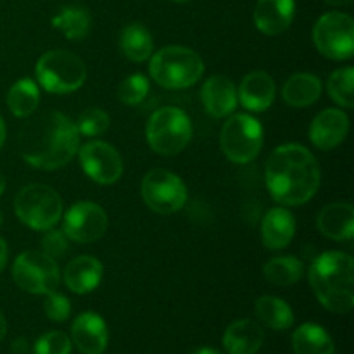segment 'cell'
Listing matches in <instances>:
<instances>
[{
    "label": "cell",
    "mask_w": 354,
    "mask_h": 354,
    "mask_svg": "<svg viewBox=\"0 0 354 354\" xmlns=\"http://www.w3.org/2000/svg\"><path fill=\"white\" fill-rule=\"evenodd\" d=\"M80 147V131L69 116L47 111L26 121L19 133V152L37 169L50 171L68 165Z\"/></svg>",
    "instance_id": "obj_1"
},
{
    "label": "cell",
    "mask_w": 354,
    "mask_h": 354,
    "mask_svg": "<svg viewBox=\"0 0 354 354\" xmlns=\"http://www.w3.org/2000/svg\"><path fill=\"white\" fill-rule=\"evenodd\" d=\"M266 189L282 206H303L320 189V165L310 149L299 144L279 145L265 168Z\"/></svg>",
    "instance_id": "obj_2"
},
{
    "label": "cell",
    "mask_w": 354,
    "mask_h": 354,
    "mask_svg": "<svg viewBox=\"0 0 354 354\" xmlns=\"http://www.w3.org/2000/svg\"><path fill=\"white\" fill-rule=\"evenodd\" d=\"M308 280L325 310L346 315L354 308V261L341 251H327L313 259Z\"/></svg>",
    "instance_id": "obj_3"
},
{
    "label": "cell",
    "mask_w": 354,
    "mask_h": 354,
    "mask_svg": "<svg viewBox=\"0 0 354 354\" xmlns=\"http://www.w3.org/2000/svg\"><path fill=\"white\" fill-rule=\"evenodd\" d=\"M151 78L168 90H183L196 85L204 75V61L192 48L168 45L151 55Z\"/></svg>",
    "instance_id": "obj_4"
},
{
    "label": "cell",
    "mask_w": 354,
    "mask_h": 354,
    "mask_svg": "<svg viewBox=\"0 0 354 354\" xmlns=\"http://www.w3.org/2000/svg\"><path fill=\"white\" fill-rule=\"evenodd\" d=\"M192 121L178 107H162L152 113L145 127L147 144L156 154L176 156L192 140Z\"/></svg>",
    "instance_id": "obj_5"
},
{
    "label": "cell",
    "mask_w": 354,
    "mask_h": 354,
    "mask_svg": "<svg viewBox=\"0 0 354 354\" xmlns=\"http://www.w3.org/2000/svg\"><path fill=\"white\" fill-rule=\"evenodd\" d=\"M38 85L50 93H71L82 88L86 80V66L82 57L64 48L41 54L35 66Z\"/></svg>",
    "instance_id": "obj_6"
},
{
    "label": "cell",
    "mask_w": 354,
    "mask_h": 354,
    "mask_svg": "<svg viewBox=\"0 0 354 354\" xmlns=\"http://www.w3.org/2000/svg\"><path fill=\"white\" fill-rule=\"evenodd\" d=\"M14 211L21 223L31 230L47 232L62 218V199L52 187L31 183L17 192Z\"/></svg>",
    "instance_id": "obj_7"
},
{
    "label": "cell",
    "mask_w": 354,
    "mask_h": 354,
    "mask_svg": "<svg viewBox=\"0 0 354 354\" xmlns=\"http://www.w3.org/2000/svg\"><path fill=\"white\" fill-rule=\"evenodd\" d=\"M263 127L249 114H234L221 128V151L228 161L235 165H248L258 158L263 147Z\"/></svg>",
    "instance_id": "obj_8"
},
{
    "label": "cell",
    "mask_w": 354,
    "mask_h": 354,
    "mask_svg": "<svg viewBox=\"0 0 354 354\" xmlns=\"http://www.w3.org/2000/svg\"><path fill=\"white\" fill-rule=\"evenodd\" d=\"M12 279L24 292L47 296L59 287L61 272L55 259L44 251H24L14 261Z\"/></svg>",
    "instance_id": "obj_9"
},
{
    "label": "cell",
    "mask_w": 354,
    "mask_h": 354,
    "mask_svg": "<svg viewBox=\"0 0 354 354\" xmlns=\"http://www.w3.org/2000/svg\"><path fill=\"white\" fill-rule=\"evenodd\" d=\"M313 44L332 61H346L354 54V21L349 14L327 12L315 23Z\"/></svg>",
    "instance_id": "obj_10"
},
{
    "label": "cell",
    "mask_w": 354,
    "mask_h": 354,
    "mask_svg": "<svg viewBox=\"0 0 354 354\" xmlns=\"http://www.w3.org/2000/svg\"><path fill=\"white\" fill-rule=\"evenodd\" d=\"M142 199L158 214H173L187 203V187L178 175L165 168L151 169L140 185Z\"/></svg>",
    "instance_id": "obj_11"
},
{
    "label": "cell",
    "mask_w": 354,
    "mask_h": 354,
    "mask_svg": "<svg viewBox=\"0 0 354 354\" xmlns=\"http://www.w3.org/2000/svg\"><path fill=\"white\" fill-rule=\"evenodd\" d=\"M107 225V213L99 204L92 201H80L66 211L62 232L68 235L69 241L90 244L106 234Z\"/></svg>",
    "instance_id": "obj_12"
},
{
    "label": "cell",
    "mask_w": 354,
    "mask_h": 354,
    "mask_svg": "<svg viewBox=\"0 0 354 354\" xmlns=\"http://www.w3.org/2000/svg\"><path fill=\"white\" fill-rule=\"evenodd\" d=\"M78 156L83 171L95 183L113 185L123 175V159H121V154L107 142H86L80 149Z\"/></svg>",
    "instance_id": "obj_13"
},
{
    "label": "cell",
    "mask_w": 354,
    "mask_h": 354,
    "mask_svg": "<svg viewBox=\"0 0 354 354\" xmlns=\"http://www.w3.org/2000/svg\"><path fill=\"white\" fill-rule=\"evenodd\" d=\"M349 133V118L344 111L325 109L310 124V140L320 151H332L346 140Z\"/></svg>",
    "instance_id": "obj_14"
},
{
    "label": "cell",
    "mask_w": 354,
    "mask_h": 354,
    "mask_svg": "<svg viewBox=\"0 0 354 354\" xmlns=\"http://www.w3.org/2000/svg\"><path fill=\"white\" fill-rule=\"evenodd\" d=\"M71 342L82 354H104L109 342L106 322L93 311L78 315L71 325Z\"/></svg>",
    "instance_id": "obj_15"
},
{
    "label": "cell",
    "mask_w": 354,
    "mask_h": 354,
    "mask_svg": "<svg viewBox=\"0 0 354 354\" xmlns=\"http://www.w3.org/2000/svg\"><path fill=\"white\" fill-rule=\"evenodd\" d=\"M201 100L206 113L213 118H227L237 107V88L234 82L223 75L207 78L201 86Z\"/></svg>",
    "instance_id": "obj_16"
},
{
    "label": "cell",
    "mask_w": 354,
    "mask_h": 354,
    "mask_svg": "<svg viewBox=\"0 0 354 354\" xmlns=\"http://www.w3.org/2000/svg\"><path fill=\"white\" fill-rule=\"evenodd\" d=\"M277 86L272 76L265 71H252L241 82L237 99L251 113H265L275 100Z\"/></svg>",
    "instance_id": "obj_17"
},
{
    "label": "cell",
    "mask_w": 354,
    "mask_h": 354,
    "mask_svg": "<svg viewBox=\"0 0 354 354\" xmlns=\"http://www.w3.org/2000/svg\"><path fill=\"white\" fill-rule=\"evenodd\" d=\"M296 14L294 0H258L254 7V24L261 33L277 37L289 30Z\"/></svg>",
    "instance_id": "obj_18"
},
{
    "label": "cell",
    "mask_w": 354,
    "mask_h": 354,
    "mask_svg": "<svg viewBox=\"0 0 354 354\" xmlns=\"http://www.w3.org/2000/svg\"><path fill=\"white\" fill-rule=\"evenodd\" d=\"M104 277V266L93 256H78L66 265L62 279L66 287L75 294H88L99 287Z\"/></svg>",
    "instance_id": "obj_19"
},
{
    "label": "cell",
    "mask_w": 354,
    "mask_h": 354,
    "mask_svg": "<svg viewBox=\"0 0 354 354\" xmlns=\"http://www.w3.org/2000/svg\"><path fill=\"white\" fill-rule=\"evenodd\" d=\"M296 234V220L286 207H272L261 221V239L266 249L280 251L292 242Z\"/></svg>",
    "instance_id": "obj_20"
},
{
    "label": "cell",
    "mask_w": 354,
    "mask_h": 354,
    "mask_svg": "<svg viewBox=\"0 0 354 354\" xmlns=\"http://www.w3.org/2000/svg\"><path fill=\"white\" fill-rule=\"evenodd\" d=\"M265 342V330L254 320H237L223 334V348L228 354H256Z\"/></svg>",
    "instance_id": "obj_21"
},
{
    "label": "cell",
    "mask_w": 354,
    "mask_h": 354,
    "mask_svg": "<svg viewBox=\"0 0 354 354\" xmlns=\"http://www.w3.org/2000/svg\"><path fill=\"white\" fill-rule=\"evenodd\" d=\"M318 230L332 241H351L354 235V209L349 203H332L318 214Z\"/></svg>",
    "instance_id": "obj_22"
},
{
    "label": "cell",
    "mask_w": 354,
    "mask_h": 354,
    "mask_svg": "<svg viewBox=\"0 0 354 354\" xmlns=\"http://www.w3.org/2000/svg\"><path fill=\"white\" fill-rule=\"evenodd\" d=\"M324 83L311 73H296L282 86V99L287 106L303 109L310 107L320 99Z\"/></svg>",
    "instance_id": "obj_23"
},
{
    "label": "cell",
    "mask_w": 354,
    "mask_h": 354,
    "mask_svg": "<svg viewBox=\"0 0 354 354\" xmlns=\"http://www.w3.org/2000/svg\"><path fill=\"white\" fill-rule=\"evenodd\" d=\"M294 354H335L330 334L317 324H303L292 334Z\"/></svg>",
    "instance_id": "obj_24"
},
{
    "label": "cell",
    "mask_w": 354,
    "mask_h": 354,
    "mask_svg": "<svg viewBox=\"0 0 354 354\" xmlns=\"http://www.w3.org/2000/svg\"><path fill=\"white\" fill-rule=\"evenodd\" d=\"M120 47L124 57L131 62H144L154 52V40L147 28L140 23H131L121 30Z\"/></svg>",
    "instance_id": "obj_25"
},
{
    "label": "cell",
    "mask_w": 354,
    "mask_h": 354,
    "mask_svg": "<svg viewBox=\"0 0 354 354\" xmlns=\"http://www.w3.org/2000/svg\"><path fill=\"white\" fill-rule=\"evenodd\" d=\"M52 24L55 30L61 31L68 40L80 41L86 38L90 33V26H92V17L85 7L80 6H68L62 7L54 17H52Z\"/></svg>",
    "instance_id": "obj_26"
},
{
    "label": "cell",
    "mask_w": 354,
    "mask_h": 354,
    "mask_svg": "<svg viewBox=\"0 0 354 354\" xmlns=\"http://www.w3.org/2000/svg\"><path fill=\"white\" fill-rule=\"evenodd\" d=\"M258 320L272 330H287L294 324V313L289 304L275 296H261L254 304Z\"/></svg>",
    "instance_id": "obj_27"
},
{
    "label": "cell",
    "mask_w": 354,
    "mask_h": 354,
    "mask_svg": "<svg viewBox=\"0 0 354 354\" xmlns=\"http://www.w3.org/2000/svg\"><path fill=\"white\" fill-rule=\"evenodd\" d=\"M40 104V88L31 78H21L7 92V107L17 118H30Z\"/></svg>",
    "instance_id": "obj_28"
},
{
    "label": "cell",
    "mask_w": 354,
    "mask_h": 354,
    "mask_svg": "<svg viewBox=\"0 0 354 354\" xmlns=\"http://www.w3.org/2000/svg\"><path fill=\"white\" fill-rule=\"evenodd\" d=\"M263 275L273 286L289 287L303 279L304 266L296 256H279L263 266Z\"/></svg>",
    "instance_id": "obj_29"
},
{
    "label": "cell",
    "mask_w": 354,
    "mask_h": 354,
    "mask_svg": "<svg viewBox=\"0 0 354 354\" xmlns=\"http://www.w3.org/2000/svg\"><path fill=\"white\" fill-rule=\"evenodd\" d=\"M354 69L351 66L348 68L335 69L327 80V92L330 99L334 100L337 106L346 107V109H353L354 107Z\"/></svg>",
    "instance_id": "obj_30"
},
{
    "label": "cell",
    "mask_w": 354,
    "mask_h": 354,
    "mask_svg": "<svg viewBox=\"0 0 354 354\" xmlns=\"http://www.w3.org/2000/svg\"><path fill=\"white\" fill-rule=\"evenodd\" d=\"M149 90H151L149 80L144 75H140V73H135V75L127 76L120 83V86H118V99L124 106H138V104L144 102Z\"/></svg>",
    "instance_id": "obj_31"
},
{
    "label": "cell",
    "mask_w": 354,
    "mask_h": 354,
    "mask_svg": "<svg viewBox=\"0 0 354 354\" xmlns=\"http://www.w3.org/2000/svg\"><path fill=\"white\" fill-rule=\"evenodd\" d=\"M109 114L106 111L99 107H86L78 116L76 128L83 137H99L109 130Z\"/></svg>",
    "instance_id": "obj_32"
},
{
    "label": "cell",
    "mask_w": 354,
    "mask_h": 354,
    "mask_svg": "<svg viewBox=\"0 0 354 354\" xmlns=\"http://www.w3.org/2000/svg\"><path fill=\"white\" fill-rule=\"evenodd\" d=\"M73 342L64 332L50 330L41 335L35 344V354H71Z\"/></svg>",
    "instance_id": "obj_33"
},
{
    "label": "cell",
    "mask_w": 354,
    "mask_h": 354,
    "mask_svg": "<svg viewBox=\"0 0 354 354\" xmlns=\"http://www.w3.org/2000/svg\"><path fill=\"white\" fill-rule=\"evenodd\" d=\"M44 310L48 320L55 322V324H62L71 315V303H69L68 297L54 290V292L47 294V297H45Z\"/></svg>",
    "instance_id": "obj_34"
},
{
    "label": "cell",
    "mask_w": 354,
    "mask_h": 354,
    "mask_svg": "<svg viewBox=\"0 0 354 354\" xmlns=\"http://www.w3.org/2000/svg\"><path fill=\"white\" fill-rule=\"evenodd\" d=\"M69 249V239L68 235L62 230H55V228H50V230L45 232L44 239H41V251L45 252L50 258L57 259L61 256H64Z\"/></svg>",
    "instance_id": "obj_35"
},
{
    "label": "cell",
    "mask_w": 354,
    "mask_h": 354,
    "mask_svg": "<svg viewBox=\"0 0 354 354\" xmlns=\"http://www.w3.org/2000/svg\"><path fill=\"white\" fill-rule=\"evenodd\" d=\"M7 258H9V248H7V242L0 237V273L6 268Z\"/></svg>",
    "instance_id": "obj_36"
},
{
    "label": "cell",
    "mask_w": 354,
    "mask_h": 354,
    "mask_svg": "<svg viewBox=\"0 0 354 354\" xmlns=\"http://www.w3.org/2000/svg\"><path fill=\"white\" fill-rule=\"evenodd\" d=\"M12 351L16 354H26L28 353V341L19 337L12 342Z\"/></svg>",
    "instance_id": "obj_37"
},
{
    "label": "cell",
    "mask_w": 354,
    "mask_h": 354,
    "mask_svg": "<svg viewBox=\"0 0 354 354\" xmlns=\"http://www.w3.org/2000/svg\"><path fill=\"white\" fill-rule=\"evenodd\" d=\"M7 335V322H6V317L2 315V311H0V342L6 339Z\"/></svg>",
    "instance_id": "obj_38"
},
{
    "label": "cell",
    "mask_w": 354,
    "mask_h": 354,
    "mask_svg": "<svg viewBox=\"0 0 354 354\" xmlns=\"http://www.w3.org/2000/svg\"><path fill=\"white\" fill-rule=\"evenodd\" d=\"M194 354H223V353L218 351V349H214V348H209V346H204V348L196 349Z\"/></svg>",
    "instance_id": "obj_39"
},
{
    "label": "cell",
    "mask_w": 354,
    "mask_h": 354,
    "mask_svg": "<svg viewBox=\"0 0 354 354\" xmlns=\"http://www.w3.org/2000/svg\"><path fill=\"white\" fill-rule=\"evenodd\" d=\"M3 142H6V123H3L2 116H0V151L3 147Z\"/></svg>",
    "instance_id": "obj_40"
},
{
    "label": "cell",
    "mask_w": 354,
    "mask_h": 354,
    "mask_svg": "<svg viewBox=\"0 0 354 354\" xmlns=\"http://www.w3.org/2000/svg\"><path fill=\"white\" fill-rule=\"evenodd\" d=\"M327 3H330V6H335V7H342V6H351L353 0H325Z\"/></svg>",
    "instance_id": "obj_41"
},
{
    "label": "cell",
    "mask_w": 354,
    "mask_h": 354,
    "mask_svg": "<svg viewBox=\"0 0 354 354\" xmlns=\"http://www.w3.org/2000/svg\"><path fill=\"white\" fill-rule=\"evenodd\" d=\"M6 185H7L6 176H3V175H2V171H0V197H2V194L6 192Z\"/></svg>",
    "instance_id": "obj_42"
},
{
    "label": "cell",
    "mask_w": 354,
    "mask_h": 354,
    "mask_svg": "<svg viewBox=\"0 0 354 354\" xmlns=\"http://www.w3.org/2000/svg\"><path fill=\"white\" fill-rule=\"evenodd\" d=\"M171 2H175V3H187V2H190V0H171Z\"/></svg>",
    "instance_id": "obj_43"
},
{
    "label": "cell",
    "mask_w": 354,
    "mask_h": 354,
    "mask_svg": "<svg viewBox=\"0 0 354 354\" xmlns=\"http://www.w3.org/2000/svg\"><path fill=\"white\" fill-rule=\"evenodd\" d=\"M2 221H3V218H2V211H0V227H2Z\"/></svg>",
    "instance_id": "obj_44"
}]
</instances>
